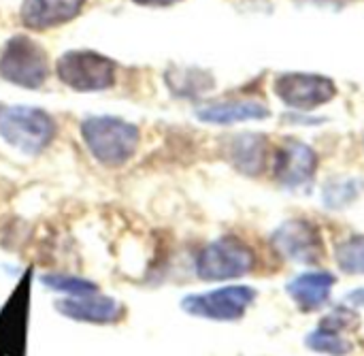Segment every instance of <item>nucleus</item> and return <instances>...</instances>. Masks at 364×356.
Returning <instances> with one entry per match:
<instances>
[{
	"mask_svg": "<svg viewBox=\"0 0 364 356\" xmlns=\"http://www.w3.org/2000/svg\"><path fill=\"white\" fill-rule=\"evenodd\" d=\"M254 301H256V290L252 286H222L207 293L183 297L181 310L194 318L235 323L245 316V312L252 308Z\"/></svg>",
	"mask_w": 364,
	"mask_h": 356,
	"instance_id": "6",
	"label": "nucleus"
},
{
	"mask_svg": "<svg viewBox=\"0 0 364 356\" xmlns=\"http://www.w3.org/2000/svg\"><path fill=\"white\" fill-rule=\"evenodd\" d=\"M55 75L75 92H105L117 83V64L92 49H73L58 58Z\"/></svg>",
	"mask_w": 364,
	"mask_h": 356,
	"instance_id": "4",
	"label": "nucleus"
},
{
	"mask_svg": "<svg viewBox=\"0 0 364 356\" xmlns=\"http://www.w3.org/2000/svg\"><path fill=\"white\" fill-rule=\"evenodd\" d=\"M318 169V154L301 143V141H286L275 158V173L284 186H303L307 184Z\"/></svg>",
	"mask_w": 364,
	"mask_h": 356,
	"instance_id": "12",
	"label": "nucleus"
},
{
	"mask_svg": "<svg viewBox=\"0 0 364 356\" xmlns=\"http://www.w3.org/2000/svg\"><path fill=\"white\" fill-rule=\"evenodd\" d=\"M230 158L241 171L258 173L262 162H264V141H262V137H254V135L237 137L232 141V147H230Z\"/></svg>",
	"mask_w": 364,
	"mask_h": 356,
	"instance_id": "15",
	"label": "nucleus"
},
{
	"mask_svg": "<svg viewBox=\"0 0 364 356\" xmlns=\"http://www.w3.org/2000/svg\"><path fill=\"white\" fill-rule=\"evenodd\" d=\"M256 267L254 250L235 237L207 244L196 256V276L205 282H228L252 273Z\"/></svg>",
	"mask_w": 364,
	"mask_h": 356,
	"instance_id": "5",
	"label": "nucleus"
},
{
	"mask_svg": "<svg viewBox=\"0 0 364 356\" xmlns=\"http://www.w3.org/2000/svg\"><path fill=\"white\" fill-rule=\"evenodd\" d=\"M55 310H58V314L66 316L68 320L83 323V325H96V327L117 325L126 316V305L119 299L102 295V293L58 299Z\"/></svg>",
	"mask_w": 364,
	"mask_h": 356,
	"instance_id": "10",
	"label": "nucleus"
},
{
	"mask_svg": "<svg viewBox=\"0 0 364 356\" xmlns=\"http://www.w3.org/2000/svg\"><path fill=\"white\" fill-rule=\"evenodd\" d=\"M335 284H337V278L333 273L309 271L290 280L286 286V293L303 312H316L328 301Z\"/></svg>",
	"mask_w": 364,
	"mask_h": 356,
	"instance_id": "13",
	"label": "nucleus"
},
{
	"mask_svg": "<svg viewBox=\"0 0 364 356\" xmlns=\"http://www.w3.org/2000/svg\"><path fill=\"white\" fill-rule=\"evenodd\" d=\"M132 2L139 6H171V4H177L179 0H132Z\"/></svg>",
	"mask_w": 364,
	"mask_h": 356,
	"instance_id": "19",
	"label": "nucleus"
},
{
	"mask_svg": "<svg viewBox=\"0 0 364 356\" xmlns=\"http://www.w3.org/2000/svg\"><path fill=\"white\" fill-rule=\"evenodd\" d=\"M277 98L296 111H314L337 96V85L324 75L284 73L275 81Z\"/></svg>",
	"mask_w": 364,
	"mask_h": 356,
	"instance_id": "8",
	"label": "nucleus"
},
{
	"mask_svg": "<svg viewBox=\"0 0 364 356\" xmlns=\"http://www.w3.org/2000/svg\"><path fill=\"white\" fill-rule=\"evenodd\" d=\"M275 250L292 263H318L324 256V239L316 224L307 220H288L271 237Z\"/></svg>",
	"mask_w": 364,
	"mask_h": 356,
	"instance_id": "9",
	"label": "nucleus"
},
{
	"mask_svg": "<svg viewBox=\"0 0 364 356\" xmlns=\"http://www.w3.org/2000/svg\"><path fill=\"white\" fill-rule=\"evenodd\" d=\"M47 51L28 34H13L0 49V77L23 90H41L49 79Z\"/></svg>",
	"mask_w": 364,
	"mask_h": 356,
	"instance_id": "3",
	"label": "nucleus"
},
{
	"mask_svg": "<svg viewBox=\"0 0 364 356\" xmlns=\"http://www.w3.org/2000/svg\"><path fill=\"white\" fill-rule=\"evenodd\" d=\"M335 261L341 271L352 276H364V235L341 241L335 250Z\"/></svg>",
	"mask_w": 364,
	"mask_h": 356,
	"instance_id": "18",
	"label": "nucleus"
},
{
	"mask_svg": "<svg viewBox=\"0 0 364 356\" xmlns=\"http://www.w3.org/2000/svg\"><path fill=\"white\" fill-rule=\"evenodd\" d=\"M38 282L51 290V293H58V295H64V297H85V295H94V293H100L98 284L87 280V278H79V276H70V273H43L38 278Z\"/></svg>",
	"mask_w": 364,
	"mask_h": 356,
	"instance_id": "16",
	"label": "nucleus"
},
{
	"mask_svg": "<svg viewBox=\"0 0 364 356\" xmlns=\"http://www.w3.org/2000/svg\"><path fill=\"white\" fill-rule=\"evenodd\" d=\"M87 0H23L19 19L26 28L43 32L73 21Z\"/></svg>",
	"mask_w": 364,
	"mask_h": 356,
	"instance_id": "11",
	"label": "nucleus"
},
{
	"mask_svg": "<svg viewBox=\"0 0 364 356\" xmlns=\"http://www.w3.org/2000/svg\"><path fill=\"white\" fill-rule=\"evenodd\" d=\"M32 269L23 271L9 299L0 308V356H26L30 327Z\"/></svg>",
	"mask_w": 364,
	"mask_h": 356,
	"instance_id": "7",
	"label": "nucleus"
},
{
	"mask_svg": "<svg viewBox=\"0 0 364 356\" xmlns=\"http://www.w3.org/2000/svg\"><path fill=\"white\" fill-rule=\"evenodd\" d=\"M305 344L309 350H316L320 355H328V356H346L350 355L352 350V344L341 337V333L328 325H320L314 333H309L305 337Z\"/></svg>",
	"mask_w": 364,
	"mask_h": 356,
	"instance_id": "17",
	"label": "nucleus"
},
{
	"mask_svg": "<svg viewBox=\"0 0 364 356\" xmlns=\"http://www.w3.org/2000/svg\"><path fill=\"white\" fill-rule=\"evenodd\" d=\"M79 132L92 158L109 169L130 162L141 143L139 126L117 115H90L81 122Z\"/></svg>",
	"mask_w": 364,
	"mask_h": 356,
	"instance_id": "1",
	"label": "nucleus"
},
{
	"mask_svg": "<svg viewBox=\"0 0 364 356\" xmlns=\"http://www.w3.org/2000/svg\"><path fill=\"white\" fill-rule=\"evenodd\" d=\"M348 301L354 303V305H364V290H354V293L348 297Z\"/></svg>",
	"mask_w": 364,
	"mask_h": 356,
	"instance_id": "20",
	"label": "nucleus"
},
{
	"mask_svg": "<svg viewBox=\"0 0 364 356\" xmlns=\"http://www.w3.org/2000/svg\"><path fill=\"white\" fill-rule=\"evenodd\" d=\"M271 115L269 107L254 100H226V103H209L196 109V117L205 124L230 126L241 122L267 120Z\"/></svg>",
	"mask_w": 364,
	"mask_h": 356,
	"instance_id": "14",
	"label": "nucleus"
},
{
	"mask_svg": "<svg viewBox=\"0 0 364 356\" xmlns=\"http://www.w3.org/2000/svg\"><path fill=\"white\" fill-rule=\"evenodd\" d=\"M0 139L23 156H38L55 139V120L38 107L4 105L0 107Z\"/></svg>",
	"mask_w": 364,
	"mask_h": 356,
	"instance_id": "2",
	"label": "nucleus"
}]
</instances>
